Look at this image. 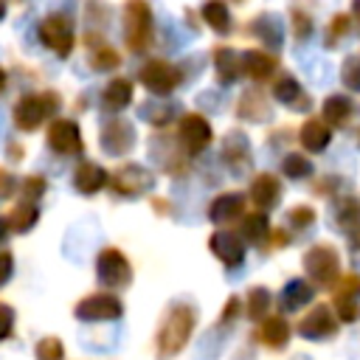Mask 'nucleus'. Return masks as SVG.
<instances>
[{
	"label": "nucleus",
	"mask_w": 360,
	"mask_h": 360,
	"mask_svg": "<svg viewBox=\"0 0 360 360\" xmlns=\"http://www.w3.org/2000/svg\"><path fill=\"white\" fill-rule=\"evenodd\" d=\"M0 87H3V70H0Z\"/></svg>",
	"instance_id": "nucleus-17"
},
{
	"label": "nucleus",
	"mask_w": 360,
	"mask_h": 360,
	"mask_svg": "<svg viewBox=\"0 0 360 360\" xmlns=\"http://www.w3.org/2000/svg\"><path fill=\"white\" fill-rule=\"evenodd\" d=\"M11 329V309L8 307H0V338H6Z\"/></svg>",
	"instance_id": "nucleus-13"
},
{
	"label": "nucleus",
	"mask_w": 360,
	"mask_h": 360,
	"mask_svg": "<svg viewBox=\"0 0 360 360\" xmlns=\"http://www.w3.org/2000/svg\"><path fill=\"white\" fill-rule=\"evenodd\" d=\"M191 127H194V124H191V118H186L180 129H183V141H188V146L197 152V149L208 141V127H205L202 121H197V129H191Z\"/></svg>",
	"instance_id": "nucleus-9"
},
{
	"label": "nucleus",
	"mask_w": 360,
	"mask_h": 360,
	"mask_svg": "<svg viewBox=\"0 0 360 360\" xmlns=\"http://www.w3.org/2000/svg\"><path fill=\"white\" fill-rule=\"evenodd\" d=\"M141 79H143L155 93H169V90L174 87V82H177V73H174L169 65H163V62H152V65H146V70L141 73Z\"/></svg>",
	"instance_id": "nucleus-5"
},
{
	"label": "nucleus",
	"mask_w": 360,
	"mask_h": 360,
	"mask_svg": "<svg viewBox=\"0 0 360 360\" xmlns=\"http://www.w3.org/2000/svg\"><path fill=\"white\" fill-rule=\"evenodd\" d=\"M98 276L107 284H124L129 278V264L118 250H104L98 259Z\"/></svg>",
	"instance_id": "nucleus-4"
},
{
	"label": "nucleus",
	"mask_w": 360,
	"mask_h": 360,
	"mask_svg": "<svg viewBox=\"0 0 360 360\" xmlns=\"http://www.w3.org/2000/svg\"><path fill=\"white\" fill-rule=\"evenodd\" d=\"M0 14H3V3H0Z\"/></svg>",
	"instance_id": "nucleus-18"
},
{
	"label": "nucleus",
	"mask_w": 360,
	"mask_h": 360,
	"mask_svg": "<svg viewBox=\"0 0 360 360\" xmlns=\"http://www.w3.org/2000/svg\"><path fill=\"white\" fill-rule=\"evenodd\" d=\"M3 233H6V228H3V222H0V239H3Z\"/></svg>",
	"instance_id": "nucleus-16"
},
{
	"label": "nucleus",
	"mask_w": 360,
	"mask_h": 360,
	"mask_svg": "<svg viewBox=\"0 0 360 360\" xmlns=\"http://www.w3.org/2000/svg\"><path fill=\"white\" fill-rule=\"evenodd\" d=\"M127 20H129V28H127V39L132 48H143V42L149 39V31H152V17H149V8L146 3L141 0H132L127 6Z\"/></svg>",
	"instance_id": "nucleus-1"
},
{
	"label": "nucleus",
	"mask_w": 360,
	"mask_h": 360,
	"mask_svg": "<svg viewBox=\"0 0 360 360\" xmlns=\"http://www.w3.org/2000/svg\"><path fill=\"white\" fill-rule=\"evenodd\" d=\"M8 273H11V259L3 253V256H0V284L8 278Z\"/></svg>",
	"instance_id": "nucleus-15"
},
{
	"label": "nucleus",
	"mask_w": 360,
	"mask_h": 360,
	"mask_svg": "<svg viewBox=\"0 0 360 360\" xmlns=\"http://www.w3.org/2000/svg\"><path fill=\"white\" fill-rule=\"evenodd\" d=\"M39 357H42V360H59V357H62L59 340H42V343H39Z\"/></svg>",
	"instance_id": "nucleus-12"
},
{
	"label": "nucleus",
	"mask_w": 360,
	"mask_h": 360,
	"mask_svg": "<svg viewBox=\"0 0 360 360\" xmlns=\"http://www.w3.org/2000/svg\"><path fill=\"white\" fill-rule=\"evenodd\" d=\"M115 62H118V56H115L110 48H104V51L98 53V59H96V65H98V68H107V65H115Z\"/></svg>",
	"instance_id": "nucleus-14"
},
{
	"label": "nucleus",
	"mask_w": 360,
	"mask_h": 360,
	"mask_svg": "<svg viewBox=\"0 0 360 360\" xmlns=\"http://www.w3.org/2000/svg\"><path fill=\"white\" fill-rule=\"evenodd\" d=\"M121 312L112 295H93L79 307V318H115Z\"/></svg>",
	"instance_id": "nucleus-6"
},
{
	"label": "nucleus",
	"mask_w": 360,
	"mask_h": 360,
	"mask_svg": "<svg viewBox=\"0 0 360 360\" xmlns=\"http://www.w3.org/2000/svg\"><path fill=\"white\" fill-rule=\"evenodd\" d=\"M45 112H48L45 98H42V96H31V98L20 101V107H17V121H20V127L31 129V127H37V124L45 118Z\"/></svg>",
	"instance_id": "nucleus-7"
},
{
	"label": "nucleus",
	"mask_w": 360,
	"mask_h": 360,
	"mask_svg": "<svg viewBox=\"0 0 360 360\" xmlns=\"http://www.w3.org/2000/svg\"><path fill=\"white\" fill-rule=\"evenodd\" d=\"M37 219V208L34 205H20L17 211H14V228H20V231H25V228H31V222Z\"/></svg>",
	"instance_id": "nucleus-11"
},
{
	"label": "nucleus",
	"mask_w": 360,
	"mask_h": 360,
	"mask_svg": "<svg viewBox=\"0 0 360 360\" xmlns=\"http://www.w3.org/2000/svg\"><path fill=\"white\" fill-rule=\"evenodd\" d=\"M129 98H132L129 82L118 79V82H112V84L107 87V104H112V107H124V104H129Z\"/></svg>",
	"instance_id": "nucleus-10"
},
{
	"label": "nucleus",
	"mask_w": 360,
	"mask_h": 360,
	"mask_svg": "<svg viewBox=\"0 0 360 360\" xmlns=\"http://www.w3.org/2000/svg\"><path fill=\"white\" fill-rule=\"evenodd\" d=\"M104 180H107V174H104L96 163H84V166L76 172V188L84 191V194H87V191H96Z\"/></svg>",
	"instance_id": "nucleus-8"
},
{
	"label": "nucleus",
	"mask_w": 360,
	"mask_h": 360,
	"mask_svg": "<svg viewBox=\"0 0 360 360\" xmlns=\"http://www.w3.org/2000/svg\"><path fill=\"white\" fill-rule=\"evenodd\" d=\"M48 143H51L56 152H62V155H68V152H79V149H82V141H79V129H76V124H73V121H56V124L51 127Z\"/></svg>",
	"instance_id": "nucleus-3"
},
{
	"label": "nucleus",
	"mask_w": 360,
	"mask_h": 360,
	"mask_svg": "<svg viewBox=\"0 0 360 360\" xmlns=\"http://www.w3.org/2000/svg\"><path fill=\"white\" fill-rule=\"evenodd\" d=\"M39 34H42V42L51 45L56 53H68V51H70L73 34H70L68 20H62V17H48V20H42Z\"/></svg>",
	"instance_id": "nucleus-2"
}]
</instances>
